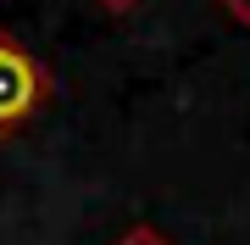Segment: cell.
<instances>
[{
  "instance_id": "cell-1",
  "label": "cell",
  "mask_w": 250,
  "mask_h": 245,
  "mask_svg": "<svg viewBox=\"0 0 250 245\" xmlns=\"http://www.w3.org/2000/svg\"><path fill=\"white\" fill-rule=\"evenodd\" d=\"M45 100H50V78L39 67V56L17 45L11 34H0V139L17 134Z\"/></svg>"
},
{
  "instance_id": "cell-2",
  "label": "cell",
  "mask_w": 250,
  "mask_h": 245,
  "mask_svg": "<svg viewBox=\"0 0 250 245\" xmlns=\"http://www.w3.org/2000/svg\"><path fill=\"white\" fill-rule=\"evenodd\" d=\"M117 245H167V240H161L156 228H128V234L117 240Z\"/></svg>"
},
{
  "instance_id": "cell-3",
  "label": "cell",
  "mask_w": 250,
  "mask_h": 245,
  "mask_svg": "<svg viewBox=\"0 0 250 245\" xmlns=\"http://www.w3.org/2000/svg\"><path fill=\"white\" fill-rule=\"evenodd\" d=\"M223 6H228V11H233V17H239V22L250 28V0H223Z\"/></svg>"
},
{
  "instance_id": "cell-4",
  "label": "cell",
  "mask_w": 250,
  "mask_h": 245,
  "mask_svg": "<svg viewBox=\"0 0 250 245\" xmlns=\"http://www.w3.org/2000/svg\"><path fill=\"white\" fill-rule=\"evenodd\" d=\"M106 11H128V6H139V0H100Z\"/></svg>"
}]
</instances>
